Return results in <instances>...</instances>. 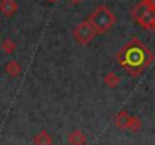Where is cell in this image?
Instances as JSON below:
<instances>
[{
    "mask_svg": "<svg viewBox=\"0 0 155 145\" xmlns=\"http://www.w3.org/2000/svg\"><path fill=\"white\" fill-rule=\"evenodd\" d=\"M155 56L149 47L139 38H133L116 54V62L133 77H139L154 62Z\"/></svg>",
    "mask_w": 155,
    "mask_h": 145,
    "instance_id": "obj_1",
    "label": "cell"
},
{
    "mask_svg": "<svg viewBox=\"0 0 155 145\" xmlns=\"http://www.w3.org/2000/svg\"><path fill=\"white\" fill-rule=\"evenodd\" d=\"M130 14L142 29L155 32V0H140Z\"/></svg>",
    "mask_w": 155,
    "mask_h": 145,
    "instance_id": "obj_2",
    "label": "cell"
},
{
    "mask_svg": "<svg viewBox=\"0 0 155 145\" xmlns=\"http://www.w3.org/2000/svg\"><path fill=\"white\" fill-rule=\"evenodd\" d=\"M86 20L94 26L97 35H104V33L110 32L113 29V26L116 24V17H114L113 11L108 6H105V5L97 6L89 14V17Z\"/></svg>",
    "mask_w": 155,
    "mask_h": 145,
    "instance_id": "obj_3",
    "label": "cell"
},
{
    "mask_svg": "<svg viewBox=\"0 0 155 145\" xmlns=\"http://www.w3.org/2000/svg\"><path fill=\"white\" fill-rule=\"evenodd\" d=\"M113 123L119 130H127V132H131V133H137L143 127L142 121L136 115H130L125 109L120 110L119 113H116Z\"/></svg>",
    "mask_w": 155,
    "mask_h": 145,
    "instance_id": "obj_4",
    "label": "cell"
},
{
    "mask_svg": "<svg viewBox=\"0 0 155 145\" xmlns=\"http://www.w3.org/2000/svg\"><path fill=\"white\" fill-rule=\"evenodd\" d=\"M95 36H97V32H95L94 26H92L87 20L78 23V24L72 29V38H74V41H75L77 44H80V46H89V44L95 40Z\"/></svg>",
    "mask_w": 155,
    "mask_h": 145,
    "instance_id": "obj_5",
    "label": "cell"
},
{
    "mask_svg": "<svg viewBox=\"0 0 155 145\" xmlns=\"http://www.w3.org/2000/svg\"><path fill=\"white\" fill-rule=\"evenodd\" d=\"M18 11V5L15 0H0V12L5 17H12Z\"/></svg>",
    "mask_w": 155,
    "mask_h": 145,
    "instance_id": "obj_6",
    "label": "cell"
},
{
    "mask_svg": "<svg viewBox=\"0 0 155 145\" xmlns=\"http://www.w3.org/2000/svg\"><path fill=\"white\" fill-rule=\"evenodd\" d=\"M68 142L72 145H81L87 142V138H86V133L80 129H74L69 135H68Z\"/></svg>",
    "mask_w": 155,
    "mask_h": 145,
    "instance_id": "obj_7",
    "label": "cell"
},
{
    "mask_svg": "<svg viewBox=\"0 0 155 145\" xmlns=\"http://www.w3.org/2000/svg\"><path fill=\"white\" fill-rule=\"evenodd\" d=\"M23 71V67L17 62V60H8L5 64V73L9 77H18Z\"/></svg>",
    "mask_w": 155,
    "mask_h": 145,
    "instance_id": "obj_8",
    "label": "cell"
},
{
    "mask_svg": "<svg viewBox=\"0 0 155 145\" xmlns=\"http://www.w3.org/2000/svg\"><path fill=\"white\" fill-rule=\"evenodd\" d=\"M103 80H104V85H105L107 88H110V89L117 88V85L120 83V77H119L116 73H113V71L105 73V76H104Z\"/></svg>",
    "mask_w": 155,
    "mask_h": 145,
    "instance_id": "obj_9",
    "label": "cell"
},
{
    "mask_svg": "<svg viewBox=\"0 0 155 145\" xmlns=\"http://www.w3.org/2000/svg\"><path fill=\"white\" fill-rule=\"evenodd\" d=\"M33 144H36V145H51L53 144L51 135H50L48 132L42 130V132H39V133L33 138Z\"/></svg>",
    "mask_w": 155,
    "mask_h": 145,
    "instance_id": "obj_10",
    "label": "cell"
},
{
    "mask_svg": "<svg viewBox=\"0 0 155 145\" xmlns=\"http://www.w3.org/2000/svg\"><path fill=\"white\" fill-rule=\"evenodd\" d=\"M0 48L3 50L5 54H12V53L17 50V44L14 43V40H11V38H5V40L2 41V44H0Z\"/></svg>",
    "mask_w": 155,
    "mask_h": 145,
    "instance_id": "obj_11",
    "label": "cell"
},
{
    "mask_svg": "<svg viewBox=\"0 0 155 145\" xmlns=\"http://www.w3.org/2000/svg\"><path fill=\"white\" fill-rule=\"evenodd\" d=\"M66 2H68V3L71 5V6H77V5H80V3H81L83 0H66Z\"/></svg>",
    "mask_w": 155,
    "mask_h": 145,
    "instance_id": "obj_12",
    "label": "cell"
},
{
    "mask_svg": "<svg viewBox=\"0 0 155 145\" xmlns=\"http://www.w3.org/2000/svg\"><path fill=\"white\" fill-rule=\"evenodd\" d=\"M47 2H48V3H56L57 0H47Z\"/></svg>",
    "mask_w": 155,
    "mask_h": 145,
    "instance_id": "obj_13",
    "label": "cell"
}]
</instances>
